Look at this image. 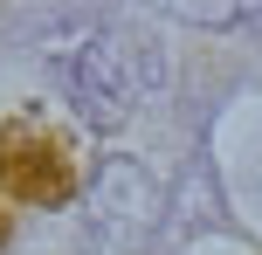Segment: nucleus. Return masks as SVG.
<instances>
[{"label": "nucleus", "mask_w": 262, "mask_h": 255, "mask_svg": "<svg viewBox=\"0 0 262 255\" xmlns=\"http://www.w3.org/2000/svg\"><path fill=\"white\" fill-rule=\"evenodd\" d=\"M49 69L62 83L69 110L97 131H118L131 110L159 90V55L145 41H124L111 28H83V35H62L49 49Z\"/></svg>", "instance_id": "obj_1"}, {"label": "nucleus", "mask_w": 262, "mask_h": 255, "mask_svg": "<svg viewBox=\"0 0 262 255\" xmlns=\"http://www.w3.org/2000/svg\"><path fill=\"white\" fill-rule=\"evenodd\" d=\"M0 187L21 207H62V200H76L83 166L62 131L21 118V124H0Z\"/></svg>", "instance_id": "obj_2"}, {"label": "nucleus", "mask_w": 262, "mask_h": 255, "mask_svg": "<svg viewBox=\"0 0 262 255\" xmlns=\"http://www.w3.org/2000/svg\"><path fill=\"white\" fill-rule=\"evenodd\" d=\"M83 207H90V228L104 235V242H138V235H152V221H159V187L131 159H111L104 173L90 179Z\"/></svg>", "instance_id": "obj_3"}, {"label": "nucleus", "mask_w": 262, "mask_h": 255, "mask_svg": "<svg viewBox=\"0 0 262 255\" xmlns=\"http://www.w3.org/2000/svg\"><path fill=\"white\" fill-rule=\"evenodd\" d=\"M152 7L186 28H249V35H262V0H152Z\"/></svg>", "instance_id": "obj_4"}, {"label": "nucleus", "mask_w": 262, "mask_h": 255, "mask_svg": "<svg viewBox=\"0 0 262 255\" xmlns=\"http://www.w3.org/2000/svg\"><path fill=\"white\" fill-rule=\"evenodd\" d=\"M0 242H7V221H0Z\"/></svg>", "instance_id": "obj_5"}]
</instances>
